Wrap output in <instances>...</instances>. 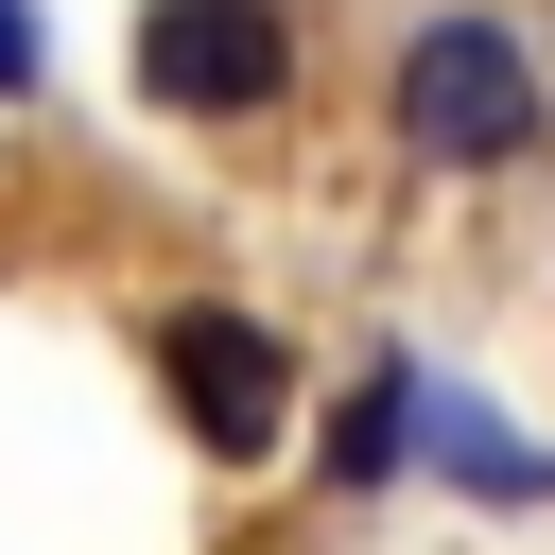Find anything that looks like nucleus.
Listing matches in <instances>:
<instances>
[{
	"mask_svg": "<svg viewBox=\"0 0 555 555\" xmlns=\"http://www.w3.org/2000/svg\"><path fill=\"white\" fill-rule=\"evenodd\" d=\"M278 87H295L278 0H139V104H173V121H260Z\"/></svg>",
	"mask_w": 555,
	"mask_h": 555,
	"instance_id": "obj_2",
	"label": "nucleus"
},
{
	"mask_svg": "<svg viewBox=\"0 0 555 555\" xmlns=\"http://www.w3.org/2000/svg\"><path fill=\"white\" fill-rule=\"evenodd\" d=\"M399 139H416L434 173H520V156H538V52H520L503 17H434V35L399 52Z\"/></svg>",
	"mask_w": 555,
	"mask_h": 555,
	"instance_id": "obj_1",
	"label": "nucleus"
},
{
	"mask_svg": "<svg viewBox=\"0 0 555 555\" xmlns=\"http://www.w3.org/2000/svg\"><path fill=\"white\" fill-rule=\"evenodd\" d=\"M156 382H173V416H191L225 468H260L278 416H295V364H278L260 312H173V330H156Z\"/></svg>",
	"mask_w": 555,
	"mask_h": 555,
	"instance_id": "obj_3",
	"label": "nucleus"
},
{
	"mask_svg": "<svg viewBox=\"0 0 555 555\" xmlns=\"http://www.w3.org/2000/svg\"><path fill=\"white\" fill-rule=\"evenodd\" d=\"M17 87H35V17L0 0V104H17Z\"/></svg>",
	"mask_w": 555,
	"mask_h": 555,
	"instance_id": "obj_5",
	"label": "nucleus"
},
{
	"mask_svg": "<svg viewBox=\"0 0 555 555\" xmlns=\"http://www.w3.org/2000/svg\"><path fill=\"white\" fill-rule=\"evenodd\" d=\"M399 416H416V382H399V364H382V382H364V399H347V416H330V468H347V486H382V468H399V451H416V434H399Z\"/></svg>",
	"mask_w": 555,
	"mask_h": 555,
	"instance_id": "obj_4",
	"label": "nucleus"
}]
</instances>
